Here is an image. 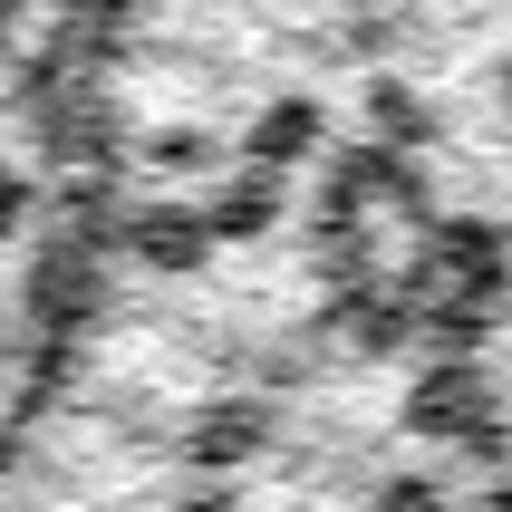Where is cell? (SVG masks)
<instances>
[{
  "label": "cell",
  "mask_w": 512,
  "mask_h": 512,
  "mask_svg": "<svg viewBox=\"0 0 512 512\" xmlns=\"http://www.w3.org/2000/svg\"><path fill=\"white\" fill-rule=\"evenodd\" d=\"M377 512H445V493L426 474H397V484H377Z\"/></svg>",
  "instance_id": "obj_8"
},
{
  "label": "cell",
  "mask_w": 512,
  "mask_h": 512,
  "mask_svg": "<svg viewBox=\"0 0 512 512\" xmlns=\"http://www.w3.org/2000/svg\"><path fill=\"white\" fill-rule=\"evenodd\" d=\"M194 213H203V232H213V242H252V232L281 223V174H242V184H223V194L194 203Z\"/></svg>",
  "instance_id": "obj_5"
},
{
  "label": "cell",
  "mask_w": 512,
  "mask_h": 512,
  "mask_svg": "<svg viewBox=\"0 0 512 512\" xmlns=\"http://www.w3.org/2000/svg\"><path fill=\"white\" fill-rule=\"evenodd\" d=\"M397 329H406L397 300H368V310H348V339L368 348V358H377V348H397Z\"/></svg>",
  "instance_id": "obj_7"
},
{
  "label": "cell",
  "mask_w": 512,
  "mask_h": 512,
  "mask_svg": "<svg viewBox=\"0 0 512 512\" xmlns=\"http://www.w3.org/2000/svg\"><path fill=\"white\" fill-rule=\"evenodd\" d=\"M203 252H213V232H203L194 203H145L136 223H126V261H136V271H155V281L203 271Z\"/></svg>",
  "instance_id": "obj_3"
},
{
  "label": "cell",
  "mask_w": 512,
  "mask_h": 512,
  "mask_svg": "<svg viewBox=\"0 0 512 512\" xmlns=\"http://www.w3.org/2000/svg\"><path fill=\"white\" fill-rule=\"evenodd\" d=\"M10 213H20V184H10V174H0V223H10Z\"/></svg>",
  "instance_id": "obj_10"
},
{
  "label": "cell",
  "mask_w": 512,
  "mask_h": 512,
  "mask_svg": "<svg viewBox=\"0 0 512 512\" xmlns=\"http://www.w3.org/2000/svg\"><path fill=\"white\" fill-rule=\"evenodd\" d=\"M406 426L416 435H474L493 445V368L484 358H435L416 377V397H406Z\"/></svg>",
  "instance_id": "obj_1"
},
{
  "label": "cell",
  "mask_w": 512,
  "mask_h": 512,
  "mask_svg": "<svg viewBox=\"0 0 512 512\" xmlns=\"http://www.w3.org/2000/svg\"><path fill=\"white\" fill-rule=\"evenodd\" d=\"M174 512H242V503H232V493H184Z\"/></svg>",
  "instance_id": "obj_9"
},
{
  "label": "cell",
  "mask_w": 512,
  "mask_h": 512,
  "mask_svg": "<svg viewBox=\"0 0 512 512\" xmlns=\"http://www.w3.org/2000/svg\"><path fill=\"white\" fill-rule=\"evenodd\" d=\"M271 435H281V416H271L261 397H213V406H194V426H184V455H194L203 474H232V464H252Z\"/></svg>",
  "instance_id": "obj_2"
},
{
  "label": "cell",
  "mask_w": 512,
  "mask_h": 512,
  "mask_svg": "<svg viewBox=\"0 0 512 512\" xmlns=\"http://www.w3.org/2000/svg\"><path fill=\"white\" fill-rule=\"evenodd\" d=\"M368 116H377V155H406V145H426V136H435V107L416 97V87H397V78H377V87H368Z\"/></svg>",
  "instance_id": "obj_6"
},
{
  "label": "cell",
  "mask_w": 512,
  "mask_h": 512,
  "mask_svg": "<svg viewBox=\"0 0 512 512\" xmlns=\"http://www.w3.org/2000/svg\"><path fill=\"white\" fill-rule=\"evenodd\" d=\"M319 126H329V107H319V97H300V87H290V97H271V107L252 116V174H290L300 165V155H319Z\"/></svg>",
  "instance_id": "obj_4"
}]
</instances>
